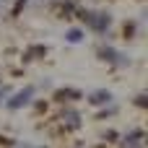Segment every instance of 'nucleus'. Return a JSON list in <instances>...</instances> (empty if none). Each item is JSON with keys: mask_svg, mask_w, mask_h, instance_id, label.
<instances>
[{"mask_svg": "<svg viewBox=\"0 0 148 148\" xmlns=\"http://www.w3.org/2000/svg\"><path fill=\"white\" fill-rule=\"evenodd\" d=\"M81 18H83L94 31H107V26H109V16H107V13H81Z\"/></svg>", "mask_w": 148, "mask_h": 148, "instance_id": "1", "label": "nucleus"}, {"mask_svg": "<svg viewBox=\"0 0 148 148\" xmlns=\"http://www.w3.org/2000/svg\"><path fill=\"white\" fill-rule=\"evenodd\" d=\"M31 94H34V88H26V91L16 94V99H10V101H8V107H10V109H18L21 104H26V101L31 99Z\"/></svg>", "mask_w": 148, "mask_h": 148, "instance_id": "2", "label": "nucleus"}, {"mask_svg": "<svg viewBox=\"0 0 148 148\" xmlns=\"http://www.w3.org/2000/svg\"><path fill=\"white\" fill-rule=\"evenodd\" d=\"M78 96H81V94H78V91H73V88H60V91L55 94V99H57V101H73V99H78Z\"/></svg>", "mask_w": 148, "mask_h": 148, "instance_id": "3", "label": "nucleus"}, {"mask_svg": "<svg viewBox=\"0 0 148 148\" xmlns=\"http://www.w3.org/2000/svg\"><path fill=\"white\" fill-rule=\"evenodd\" d=\"M88 101L91 104H107V101H112V94L109 91H96V94L88 96Z\"/></svg>", "mask_w": 148, "mask_h": 148, "instance_id": "4", "label": "nucleus"}, {"mask_svg": "<svg viewBox=\"0 0 148 148\" xmlns=\"http://www.w3.org/2000/svg\"><path fill=\"white\" fill-rule=\"evenodd\" d=\"M60 120H62V122H65L68 127H73V130H75V127L81 125V122H78V114H75V112H65V114H62Z\"/></svg>", "mask_w": 148, "mask_h": 148, "instance_id": "5", "label": "nucleus"}, {"mask_svg": "<svg viewBox=\"0 0 148 148\" xmlns=\"http://www.w3.org/2000/svg\"><path fill=\"white\" fill-rule=\"evenodd\" d=\"M140 135H143L140 130H138V133H133V135H130V138H127V140L122 143V148H140V140H138Z\"/></svg>", "mask_w": 148, "mask_h": 148, "instance_id": "6", "label": "nucleus"}, {"mask_svg": "<svg viewBox=\"0 0 148 148\" xmlns=\"http://www.w3.org/2000/svg\"><path fill=\"white\" fill-rule=\"evenodd\" d=\"M101 55H104V60H109V62L125 65V60H120V55H117V52H112V49H101Z\"/></svg>", "mask_w": 148, "mask_h": 148, "instance_id": "7", "label": "nucleus"}, {"mask_svg": "<svg viewBox=\"0 0 148 148\" xmlns=\"http://www.w3.org/2000/svg\"><path fill=\"white\" fill-rule=\"evenodd\" d=\"M44 52H47V49H44L42 44H36V47H31V49L26 52V60H36V57H39V55H44Z\"/></svg>", "mask_w": 148, "mask_h": 148, "instance_id": "8", "label": "nucleus"}, {"mask_svg": "<svg viewBox=\"0 0 148 148\" xmlns=\"http://www.w3.org/2000/svg\"><path fill=\"white\" fill-rule=\"evenodd\" d=\"M81 36H83V34H81L78 29H73V31H68V42H81Z\"/></svg>", "mask_w": 148, "mask_h": 148, "instance_id": "9", "label": "nucleus"}]
</instances>
